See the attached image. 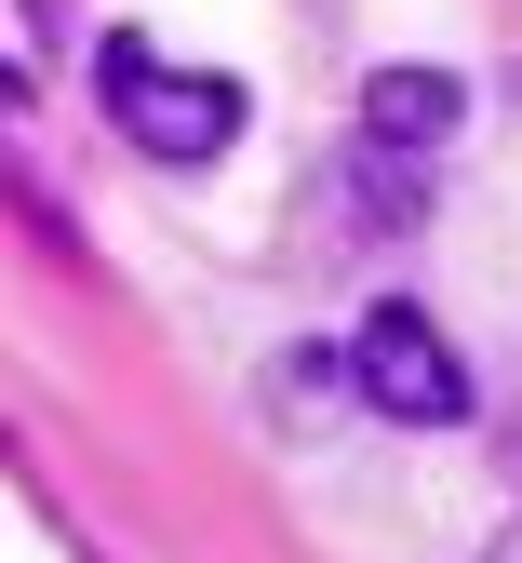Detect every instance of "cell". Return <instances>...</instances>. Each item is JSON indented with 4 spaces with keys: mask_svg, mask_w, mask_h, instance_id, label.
<instances>
[{
    "mask_svg": "<svg viewBox=\"0 0 522 563\" xmlns=\"http://www.w3.org/2000/svg\"><path fill=\"white\" fill-rule=\"evenodd\" d=\"M95 95H108V121L134 134L147 162H214L242 134V81H229V67H162L134 27L95 41Z\"/></svg>",
    "mask_w": 522,
    "mask_h": 563,
    "instance_id": "obj_1",
    "label": "cell"
},
{
    "mask_svg": "<svg viewBox=\"0 0 522 563\" xmlns=\"http://www.w3.org/2000/svg\"><path fill=\"white\" fill-rule=\"evenodd\" d=\"M348 363H362V402L402 416V430H456V416H469V363H456V335H442L415 296H376V309H362Z\"/></svg>",
    "mask_w": 522,
    "mask_h": 563,
    "instance_id": "obj_2",
    "label": "cell"
},
{
    "mask_svg": "<svg viewBox=\"0 0 522 563\" xmlns=\"http://www.w3.org/2000/svg\"><path fill=\"white\" fill-rule=\"evenodd\" d=\"M469 121V81L456 67H376V81H362V134H376V148H442V134Z\"/></svg>",
    "mask_w": 522,
    "mask_h": 563,
    "instance_id": "obj_3",
    "label": "cell"
},
{
    "mask_svg": "<svg viewBox=\"0 0 522 563\" xmlns=\"http://www.w3.org/2000/svg\"><path fill=\"white\" fill-rule=\"evenodd\" d=\"M348 201H362V229H415V216H429V162L362 134V148H348Z\"/></svg>",
    "mask_w": 522,
    "mask_h": 563,
    "instance_id": "obj_4",
    "label": "cell"
},
{
    "mask_svg": "<svg viewBox=\"0 0 522 563\" xmlns=\"http://www.w3.org/2000/svg\"><path fill=\"white\" fill-rule=\"evenodd\" d=\"M268 389H281V416H322V402H348L362 389V363H348V349H281V363H268Z\"/></svg>",
    "mask_w": 522,
    "mask_h": 563,
    "instance_id": "obj_5",
    "label": "cell"
},
{
    "mask_svg": "<svg viewBox=\"0 0 522 563\" xmlns=\"http://www.w3.org/2000/svg\"><path fill=\"white\" fill-rule=\"evenodd\" d=\"M482 563H522V523H509V537H496V550H482Z\"/></svg>",
    "mask_w": 522,
    "mask_h": 563,
    "instance_id": "obj_6",
    "label": "cell"
}]
</instances>
